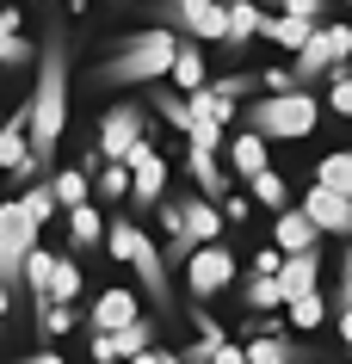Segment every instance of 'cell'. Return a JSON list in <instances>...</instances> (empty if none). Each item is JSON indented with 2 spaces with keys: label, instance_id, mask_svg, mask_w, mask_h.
Segmentation results:
<instances>
[{
  "label": "cell",
  "instance_id": "6da1fadb",
  "mask_svg": "<svg viewBox=\"0 0 352 364\" xmlns=\"http://www.w3.org/2000/svg\"><path fill=\"white\" fill-rule=\"evenodd\" d=\"M25 112H31V130H25L31 167H50L68 136V31H50L38 43V80H31Z\"/></svg>",
  "mask_w": 352,
  "mask_h": 364
},
{
  "label": "cell",
  "instance_id": "7a4b0ae2",
  "mask_svg": "<svg viewBox=\"0 0 352 364\" xmlns=\"http://www.w3.org/2000/svg\"><path fill=\"white\" fill-rule=\"evenodd\" d=\"M179 56V38L174 31H161V25H142V31H130V38H117V50L93 68L99 87H155V80H167V68H174Z\"/></svg>",
  "mask_w": 352,
  "mask_h": 364
},
{
  "label": "cell",
  "instance_id": "3957f363",
  "mask_svg": "<svg viewBox=\"0 0 352 364\" xmlns=\"http://www.w3.org/2000/svg\"><path fill=\"white\" fill-rule=\"evenodd\" d=\"M105 253H112L117 266H130L142 278V290H149V296H155L161 309H167V315H174V284H167V259H161V241L149 229H137V223H130V216H105Z\"/></svg>",
  "mask_w": 352,
  "mask_h": 364
},
{
  "label": "cell",
  "instance_id": "277c9868",
  "mask_svg": "<svg viewBox=\"0 0 352 364\" xmlns=\"http://www.w3.org/2000/svg\"><path fill=\"white\" fill-rule=\"evenodd\" d=\"M315 124H321L315 93H278V99L247 105V130L260 142H297V136H315Z\"/></svg>",
  "mask_w": 352,
  "mask_h": 364
},
{
  "label": "cell",
  "instance_id": "5b68a950",
  "mask_svg": "<svg viewBox=\"0 0 352 364\" xmlns=\"http://www.w3.org/2000/svg\"><path fill=\"white\" fill-rule=\"evenodd\" d=\"M352 68V25H315V38L291 56V80L297 93H309L315 80H334Z\"/></svg>",
  "mask_w": 352,
  "mask_h": 364
},
{
  "label": "cell",
  "instance_id": "8992f818",
  "mask_svg": "<svg viewBox=\"0 0 352 364\" xmlns=\"http://www.w3.org/2000/svg\"><path fill=\"white\" fill-rule=\"evenodd\" d=\"M155 19H161V31L198 43V50L223 43V6L216 0H174V6H155Z\"/></svg>",
  "mask_w": 352,
  "mask_h": 364
},
{
  "label": "cell",
  "instance_id": "52a82bcc",
  "mask_svg": "<svg viewBox=\"0 0 352 364\" xmlns=\"http://www.w3.org/2000/svg\"><path fill=\"white\" fill-rule=\"evenodd\" d=\"M38 223L19 210V198L13 204H0V284L6 290H19V272H25V259H31V247H38Z\"/></svg>",
  "mask_w": 352,
  "mask_h": 364
},
{
  "label": "cell",
  "instance_id": "ba28073f",
  "mask_svg": "<svg viewBox=\"0 0 352 364\" xmlns=\"http://www.w3.org/2000/svg\"><path fill=\"white\" fill-rule=\"evenodd\" d=\"M142 130H149L142 105H112V112L99 117V161H105V167H124L130 149L142 142Z\"/></svg>",
  "mask_w": 352,
  "mask_h": 364
},
{
  "label": "cell",
  "instance_id": "9c48e42d",
  "mask_svg": "<svg viewBox=\"0 0 352 364\" xmlns=\"http://www.w3.org/2000/svg\"><path fill=\"white\" fill-rule=\"evenodd\" d=\"M235 253L223 247V241H216V247H198L192 259H186V284H192V296L198 303H210V296H223V290L235 284Z\"/></svg>",
  "mask_w": 352,
  "mask_h": 364
},
{
  "label": "cell",
  "instance_id": "30bf717a",
  "mask_svg": "<svg viewBox=\"0 0 352 364\" xmlns=\"http://www.w3.org/2000/svg\"><path fill=\"white\" fill-rule=\"evenodd\" d=\"M124 167H130V204H161V198H167V154H161L149 136L130 149Z\"/></svg>",
  "mask_w": 352,
  "mask_h": 364
},
{
  "label": "cell",
  "instance_id": "8fae6325",
  "mask_svg": "<svg viewBox=\"0 0 352 364\" xmlns=\"http://www.w3.org/2000/svg\"><path fill=\"white\" fill-rule=\"evenodd\" d=\"M25 130H31V112H25V99H19V112H6L0 117V167L13 173V179H31V142H25Z\"/></svg>",
  "mask_w": 352,
  "mask_h": 364
},
{
  "label": "cell",
  "instance_id": "7c38bea8",
  "mask_svg": "<svg viewBox=\"0 0 352 364\" xmlns=\"http://www.w3.org/2000/svg\"><path fill=\"white\" fill-rule=\"evenodd\" d=\"M303 216H309L315 235H340V241H352V204H346V198L309 186V192H303Z\"/></svg>",
  "mask_w": 352,
  "mask_h": 364
},
{
  "label": "cell",
  "instance_id": "4fadbf2b",
  "mask_svg": "<svg viewBox=\"0 0 352 364\" xmlns=\"http://www.w3.org/2000/svg\"><path fill=\"white\" fill-rule=\"evenodd\" d=\"M174 204H179V223H186V241H192V253L223 241V210H216V204H204L198 192H179Z\"/></svg>",
  "mask_w": 352,
  "mask_h": 364
},
{
  "label": "cell",
  "instance_id": "5bb4252c",
  "mask_svg": "<svg viewBox=\"0 0 352 364\" xmlns=\"http://www.w3.org/2000/svg\"><path fill=\"white\" fill-rule=\"evenodd\" d=\"M130 321H142V303H137V290H124V284H112L87 309V327L93 333H117V327H130Z\"/></svg>",
  "mask_w": 352,
  "mask_h": 364
},
{
  "label": "cell",
  "instance_id": "9a60e30c",
  "mask_svg": "<svg viewBox=\"0 0 352 364\" xmlns=\"http://www.w3.org/2000/svg\"><path fill=\"white\" fill-rule=\"evenodd\" d=\"M254 38H260V6H247V0L223 6V43H216V56H241Z\"/></svg>",
  "mask_w": 352,
  "mask_h": 364
},
{
  "label": "cell",
  "instance_id": "2e32d148",
  "mask_svg": "<svg viewBox=\"0 0 352 364\" xmlns=\"http://www.w3.org/2000/svg\"><path fill=\"white\" fill-rule=\"evenodd\" d=\"M186 167H192V192L204 198V204H223V198L235 192V186H229V173H223V161H216V154H204V149H186Z\"/></svg>",
  "mask_w": 352,
  "mask_h": 364
},
{
  "label": "cell",
  "instance_id": "e0dca14e",
  "mask_svg": "<svg viewBox=\"0 0 352 364\" xmlns=\"http://www.w3.org/2000/svg\"><path fill=\"white\" fill-rule=\"evenodd\" d=\"M247 333H254V340L241 346V352H247V364H297V340L291 333H284V327H247Z\"/></svg>",
  "mask_w": 352,
  "mask_h": 364
},
{
  "label": "cell",
  "instance_id": "ac0fdd59",
  "mask_svg": "<svg viewBox=\"0 0 352 364\" xmlns=\"http://www.w3.org/2000/svg\"><path fill=\"white\" fill-rule=\"evenodd\" d=\"M315 278H321V247H315V253H291V259L278 266V290H284V303L315 296Z\"/></svg>",
  "mask_w": 352,
  "mask_h": 364
},
{
  "label": "cell",
  "instance_id": "d6986e66",
  "mask_svg": "<svg viewBox=\"0 0 352 364\" xmlns=\"http://www.w3.org/2000/svg\"><path fill=\"white\" fill-rule=\"evenodd\" d=\"M272 247L291 259V253H315V247H321V235L309 229V216H303V210H278V223H272Z\"/></svg>",
  "mask_w": 352,
  "mask_h": 364
},
{
  "label": "cell",
  "instance_id": "ffe728a7",
  "mask_svg": "<svg viewBox=\"0 0 352 364\" xmlns=\"http://www.w3.org/2000/svg\"><path fill=\"white\" fill-rule=\"evenodd\" d=\"M260 38L272 43V50H284V56H297V50L315 38V25L291 19V13H260Z\"/></svg>",
  "mask_w": 352,
  "mask_h": 364
},
{
  "label": "cell",
  "instance_id": "44dd1931",
  "mask_svg": "<svg viewBox=\"0 0 352 364\" xmlns=\"http://www.w3.org/2000/svg\"><path fill=\"white\" fill-rule=\"evenodd\" d=\"M167 80H174V93H179V99L198 93V87H210V62H204V50L179 38V56H174V68H167Z\"/></svg>",
  "mask_w": 352,
  "mask_h": 364
},
{
  "label": "cell",
  "instance_id": "7402d4cb",
  "mask_svg": "<svg viewBox=\"0 0 352 364\" xmlns=\"http://www.w3.org/2000/svg\"><path fill=\"white\" fill-rule=\"evenodd\" d=\"M186 112H192V124H210V130H223V136H229V124L241 117V105L216 99L210 87H198V93H186Z\"/></svg>",
  "mask_w": 352,
  "mask_h": 364
},
{
  "label": "cell",
  "instance_id": "603a6c76",
  "mask_svg": "<svg viewBox=\"0 0 352 364\" xmlns=\"http://www.w3.org/2000/svg\"><path fill=\"white\" fill-rule=\"evenodd\" d=\"M25 62H38V43L19 38V13L13 6H0V68H25Z\"/></svg>",
  "mask_w": 352,
  "mask_h": 364
},
{
  "label": "cell",
  "instance_id": "cb8c5ba5",
  "mask_svg": "<svg viewBox=\"0 0 352 364\" xmlns=\"http://www.w3.org/2000/svg\"><path fill=\"white\" fill-rule=\"evenodd\" d=\"M266 167H272V161H266V142H260L254 130H247V136H229V173L241 179V186H247L254 173H266Z\"/></svg>",
  "mask_w": 352,
  "mask_h": 364
},
{
  "label": "cell",
  "instance_id": "d4e9b609",
  "mask_svg": "<svg viewBox=\"0 0 352 364\" xmlns=\"http://www.w3.org/2000/svg\"><path fill=\"white\" fill-rule=\"evenodd\" d=\"M315 186H321V192H334V198H346V204H352V154H346V149L321 154V161H315Z\"/></svg>",
  "mask_w": 352,
  "mask_h": 364
},
{
  "label": "cell",
  "instance_id": "484cf974",
  "mask_svg": "<svg viewBox=\"0 0 352 364\" xmlns=\"http://www.w3.org/2000/svg\"><path fill=\"white\" fill-rule=\"evenodd\" d=\"M43 186H50V198H56V210H80V204L93 198V179H87L80 167H68V173H50Z\"/></svg>",
  "mask_w": 352,
  "mask_h": 364
},
{
  "label": "cell",
  "instance_id": "4316f807",
  "mask_svg": "<svg viewBox=\"0 0 352 364\" xmlns=\"http://www.w3.org/2000/svg\"><path fill=\"white\" fill-rule=\"evenodd\" d=\"M105 241V210H93V204H80V210H68V247L87 253Z\"/></svg>",
  "mask_w": 352,
  "mask_h": 364
},
{
  "label": "cell",
  "instance_id": "83f0119b",
  "mask_svg": "<svg viewBox=\"0 0 352 364\" xmlns=\"http://www.w3.org/2000/svg\"><path fill=\"white\" fill-rule=\"evenodd\" d=\"M56 259L62 253H50L38 241V247H31V259H25V272H19V284L31 290V296H38V309H43V296H50V278H56Z\"/></svg>",
  "mask_w": 352,
  "mask_h": 364
},
{
  "label": "cell",
  "instance_id": "f1b7e54d",
  "mask_svg": "<svg viewBox=\"0 0 352 364\" xmlns=\"http://www.w3.org/2000/svg\"><path fill=\"white\" fill-rule=\"evenodd\" d=\"M247 204H266V210H291V186H284V173L266 167L247 179Z\"/></svg>",
  "mask_w": 352,
  "mask_h": 364
},
{
  "label": "cell",
  "instance_id": "f546056e",
  "mask_svg": "<svg viewBox=\"0 0 352 364\" xmlns=\"http://www.w3.org/2000/svg\"><path fill=\"white\" fill-rule=\"evenodd\" d=\"M179 364H247V352L235 340H192L179 352Z\"/></svg>",
  "mask_w": 352,
  "mask_h": 364
},
{
  "label": "cell",
  "instance_id": "4dcf8cb0",
  "mask_svg": "<svg viewBox=\"0 0 352 364\" xmlns=\"http://www.w3.org/2000/svg\"><path fill=\"white\" fill-rule=\"evenodd\" d=\"M105 340H112L117 364H130V358H142L155 346V321H130V327H117V333H105Z\"/></svg>",
  "mask_w": 352,
  "mask_h": 364
},
{
  "label": "cell",
  "instance_id": "1f68e13d",
  "mask_svg": "<svg viewBox=\"0 0 352 364\" xmlns=\"http://www.w3.org/2000/svg\"><path fill=\"white\" fill-rule=\"evenodd\" d=\"M80 290H87L80 266H75V259H56V278H50V296H43V303H56V309H75V303H80Z\"/></svg>",
  "mask_w": 352,
  "mask_h": 364
},
{
  "label": "cell",
  "instance_id": "d6a6232c",
  "mask_svg": "<svg viewBox=\"0 0 352 364\" xmlns=\"http://www.w3.org/2000/svg\"><path fill=\"white\" fill-rule=\"evenodd\" d=\"M93 192L105 198L112 210H117V204H130V167H99L93 173Z\"/></svg>",
  "mask_w": 352,
  "mask_h": 364
},
{
  "label": "cell",
  "instance_id": "836d02e7",
  "mask_svg": "<svg viewBox=\"0 0 352 364\" xmlns=\"http://www.w3.org/2000/svg\"><path fill=\"white\" fill-rule=\"evenodd\" d=\"M19 210L31 216L38 229H43V223H50V216H56V198H50V186H43V179H31V186H25V192H19Z\"/></svg>",
  "mask_w": 352,
  "mask_h": 364
},
{
  "label": "cell",
  "instance_id": "e575fe53",
  "mask_svg": "<svg viewBox=\"0 0 352 364\" xmlns=\"http://www.w3.org/2000/svg\"><path fill=\"white\" fill-rule=\"evenodd\" d=\"M241 303L254 309V315H272V309H284V290H278V278H254V284L241 290Z\"/></svg>",
  "mask_w": 352,
  "mask_h": 364
},
{
  "label": "cell",
  "instance_id": "d590c367",
  "mask_svg": "<svg viewBox=\"0 0 352 364\" xmlns=\"http://www.w3.org/2000/svg\"><path fill=\"white\" fill-rule=\"evenodd\" d=\"M284 309H291V327H297V333H309V327L328 321V303H321V290H315V296H297V303H284Z\"/></svg>",
  "mask_w": 352,
  "mask_h": 364
},
{
  "label": "cell",
  "instance_id": "8d00e7d4",
  "mask_svg": "<svg viewBox=\"0 0 352 364\" xmlns=\"http://www.w3.org/2000/svg\"><path fill=\"white\" fill-rule=\"evenodd\" d=\"M155 112L167 117V124H174L179 136H192V112H186V99H179V93H167V87H155Z\"/></svg>",
  "mask_w": 352,
  "mask_h": 364
},
{
  "label": "cell",
  "instance_id": "74e56055",
  "mask_svg": "<svg viewBox=\"0 0 352 364\" xmlns=\"http://www.w3.org/2000/svg\"><path fill=\"white\" fill-rule=\"evenodd\" d=\"M38 327H43V340H62V333L75 327V309H56V303H43V309H38Z\"/></svg>",
  "mask_w": 352,
  "mask_h": 364
},
{
  "label": "cell",
  "instance_id": "f35d334b",
  "mask_svg": "<svg viewBox=\"0 0 352 364\" xmlns=\"http://www.w3.org/2000/svg\"><path fill=\"white\" fill-rule=\"evenodd\" d=\"M328 105H334L340 117H352V68H346V75H334V80H328Z\"/></svg>",
  "mask_w": 352,
  "mask_h": 364
},
{
  "label": "cell",
  "instance_id": "ab89813d",
  "mask_svg": "<svg viewBox=\"0 0 352 364\" xmlns=\"http://www.w3.org/2000/svg\"><path fill=\"white\" fill-rule=\"evenodd\" d=\"M192 327H198V340H229V327L216 321V315H210V309H204V303L192 309Z\"/></svg>",
  "mask_w": 352,
  "mask_h": 364
},
{
  "label": "cell",
  "instance_id": "60d3db41",
  "mask_svg": "<svg viewBox=\"0 0 352 364\" xmlns=\"http://www.w3.org/2000/svg\"><path fill=\"white\" fill-rule=\"evenodd\" d=\"M278 266H284V253H278V247H260L254 253V278H278Z\"/></svg>",
  "mask_w": 352,
  "mask_h": 364
},
{
  "label": "cell",
  "instance_id": "b9f144b4",
  "mask_svg": "<svg viewBox=\"0 0 352 364\" xmlns=\"http://www.w3.org/2000/svg\"><path fill=\"white\" fill-rule=\"evenodd\" d=\"M216 210H223V223H247V210H254V204H247L241 192H229L223 204H216Z\"/></svg>",
  "mask_w": 352,
  "mask_h": 364
},
{
  "label": "cell",
  "instance_id": "7bdbcfd3",
  "mask_svg": "<svg viewBox=\"0 0 352 364\" xmlns=\"http://www.w3.org/2000/svg\"><path fill=\"white\" fill-rule=\"evenodd\" d=\"M340 309H352V247L340 253Z\"/></svg>",
  "mask_w": 352,
  "mask_h": 364
},
{
  "label": "cell",
  "instance_id": "ee69618b",
  "mask_svg": "<svg viewBox=\"0 0 352 364\" xmlns=\"http://www.w3.org/2000/svg\"><path fill=\"white\" fill-rule=\"evenodd\" d=\"M87 352H93V364H117V352H112V340H105V333H93V346H87Z\"/></svg>",
  "mask_w": 352,
  "mask_h": 364
},
{
  "label": "cell",
  "instance_id": "f6af8a7d",
  "mask_svg": "<svg viewBox=\"0 0 352 364\" xmlns=\"http://www.w3.org/2000/svg\"><path fill=\"white\" fill-rule=\"evenodd\" d=\"M130 364H179V352H167V346H149L142 358H130Z\"/></svg>",
  "mask_w": 352,
  "mask_h": 364
},
{
  "label": "cell",
  "instance_id": "bcb514c9",
  "mask_svg": "<svg viewBox=\"0 0 352 364\" xmlns=\"http://www.w3.org/2000/svg\"><path fill=\"white\" fill-rule=\"evenodd\" d=\"M19 364H68V358H62V352H50V346H43V352H31V358H19Z\"/></svg>",
  "mask_w": 352,
  "mask_h": 364
},
{
  "label": "cell",
  "instance_id": "7dc6e473",
  "mask_svg": "<svg viewBox=\"0 0 352 364\" xmlns=\"http://www.w3.org/2000/svg\"><path fill=\"white\" fill-rule=\"evenodd\" d=\"M334 327H340V340L352 346V309H340V321H334Z\"/></svg>",
  "mask_w": 352,
  "mask_h": 364
},
{
  "label": "cell",
  "instance_id": "c3c4849f",
  "mask_svg": "<svg viewBox=\"0 0 352 364\" xmlns=\"http://www.w3.org/2000/svg\"><path fill=\"white\" fill-rule=\"evenodd\" d=\"M6 309H13V290H6V284H0V315H6Z\"/></svg>",
  "mask_w": 352,
  "mask_h": 364
},
{
  "label": "cell",
  "instance_id": "681fc988",
  "mask_svg": "<svg viewBox=\"0 0 352 364\" xmlns=\"http://www.w3.org/2000/svg\"><path fill=\"white\" fill-rule=\"evenodd\" d=\"M297 364H321V358H297Z\"/></svg>",
  "mask_w": 352,
  "mask_h": 364
}]
</instances>
